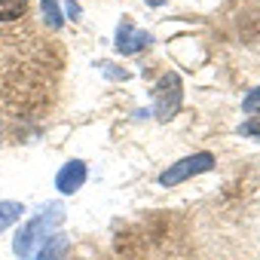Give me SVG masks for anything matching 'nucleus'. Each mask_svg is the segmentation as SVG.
Segmentation results:
<instances>
[{
  "label": "nucleus",
  "mask_w": 260,
  "mask_h": 260,
  "mask_svg": "<svg viewBox=\"0 0 260 260\" xmlns=\"http://www.w3.org/2000/svg\"><path fill=\"white\" fill-rule=\"evenodd\" d=\"M64 220V208L58 205V202H52L49 208H43L25 230H19V236H16V254L22 257V260H28L31 254H34V248L43 242L46 245V236H49V230H55L58 223Z\"/></svg>",
  "instance_id": "nucleus-1"
},
{
  "label": "nucleus",
  "mask_w": 260,
  "mask_h": 260,
  "mask_svg": "<svg viewBox=\"0 0 260 260\" xmlns=\"http://www.w3.org/2000/svg\"><path fill=\"white\" fill-rule=\"evenodd\" d=\"M86 184V162L83 159H71L68 166H61V172L55 175V190L61 193H77L80 187Z\"/></svg>",
  "instance_id": "nucleus-5"
},
{
  "label": "nucleus",
  "mask_w": 260,
  "mask_h": 260,
  "mask_svg": "<svg viewBox=\"0 0 260 260\" xmlns=\"http://www.w3.org/2000/svg\"><path fill=\"white\" fill-rule=\"evenodd\" d=\"M28 10V0H0V22H16Z\"/></svg>",
  "instance_id": "nucleus-7"
},
{
  "label": "nucleus",
  "mask_w": 260,
  "mask_h": 260,
  "mask_svg": "<svg viewBox=\"0 0 260 260\" xmlns=\"http://www.w3.org/2000/svg\"><path fill=\"white\" fill-rule=\"evenodd\" d=\"M181 107V77L178 74H166L156 89H153V110L159 119H172Z\"/></svg>",
  "instance_id": "nucleus-3"
},
{
  "label": "nucleus",
  "mask_w": 260,
  "mask_h": 260,
  "mask_svg": "<svg viewBox=\"0 0 260 260\" xmlns=\"http://www.w3.org/2000/svg\"><path fill=\"white\" fill-rule=\"evenodd\" d=\"M64 248H68V239H64V236H52V239H46V245L40 248V257H37V260H61V257H64Z\"/></svg>",
  "instance_id": "nucleus-6"
},
{
  "label": "nucleus",
  "mask_w": 260,
  "mask_h": 260,
  "mask_svg": "<svg viewBox=\"0 0 260 260\" xmlns=\"http://www.w3.org/2000/svg\"><path fill=\"white\" fill-rule=\"evenodd\" d=\"M22 214H25L22 202H0V233L7 226H13L16 220H22Z\"/></svg>",
  "instance_id": "nucleus-8"
},
{
  "label": "nucleus",
  "mask_w": 260,
  "mask_h": 260,
  "mask_svg": "<svg viewBox=\"0 0 260 260\" xmlns=\"http://www.w3.org/2000/svg\"><path fill=\"white\" fill-rule=\"evenodd\" d=\"M43 19H46L49 28H61V13H58L55 0H43Z\"/></svg>",
  "instance_id": "nucleus-9"
},
{
  "label": "nucleus",
  "mask_w": 260,
  "mask_h": 260,
  "mask_svg": "<svg viewBox=\"0 0 260 260\" xmlns=\"http://www.w3.org/2000/svg\"><path fill=\"white\" fill-rule=\"evenodd\" d=\"M242 107H245V113H260V89H251V92L245 95Z\"/></svg>",
  "instance_id": "nucleus-11"
},
{
  "label": "nucleus",
  "mask_w": 260,
  "mask_h": 260,
  "mask_svg": "<svg viewBox=\"0 0 260 260\" xmlns=\"http://www.w3.org/2000/svg\"><path fill=\"white\" fill-rule=\"evenodd\" d=\"M211 166H214V156H211L208 150H202V153H193V156H184V159H178L175 166H169V169L159 175V184H162V187L184 184L187 178H193V175H202V172H208Z\"/></svg>",
  "instance_id": "nucleus-2"
},
{
  "label": "nucleus",
  "mask_w": 260,
  "mask_h": 260,
  "mask_svg": "<svg viewBox=\"0 0 260 260\" xmlns=\"http://www.w3.org/2000/svg\"><path fill=\"white\" fill-rule=\"evenodd\" d=\"M144 46H150V34H144V31H135L132 28V22H119V28H116V49L122 52V55H135V52H141Z\"/></svg>",
  "instance_id": "nucleus-4"
},
{
  "label": "nucleus",
  "mask_w": 260,
  "mask_h": 260,
  "mask_svg": "<svg viewBox=\"0 0 260 260\" xmlns=\"http://www.w3.org/2000/svg\"><path fill=\"white\" fill-rule=\"evenodd\" d=\"M239 135H248V138H260V116H254V119H245V122L239 125Z\"/></svg>",
  "instance_id": "nucleus-10"
}]
</instances>
